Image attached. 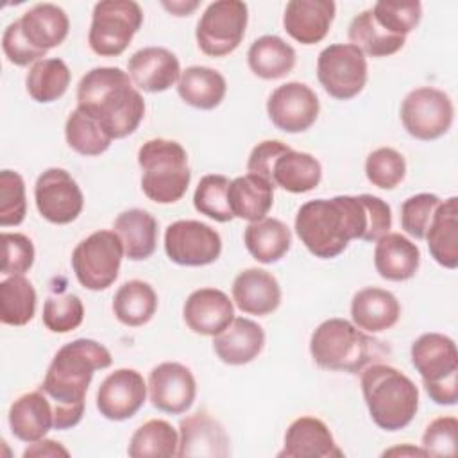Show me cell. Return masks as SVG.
<instances>
[{
	"label": "cell",
	"instance_id": "1",
	"mask_svg": "<svg viewBox=\"0 0 458 458\" xmlns=\"http://www.w3.org/2000/svg\"><path fill=\"white\" fill-rule=\"evenodd\" d=\"M392 229V209L376 195H336L304 202L295 215L301 243L320 259L340 256L351 240L376 243Z\"/></svg>",
	"mask_w": 458,
	"mask_h": 458
},
{
	"label": "cell",
	"instance_id": "2",
	"mask_svg": "<svg viewBox=\"0 0 458 458\" xmlns=\"http://www.w3.org/2000/svg\"><path fill=\"white\" fill-rule=\"evenodd\" d=\"M113 356L106 345L91 338L64 344L52 358L39 390L54 406V428H75L84 415L86 392L97 370L107 369Z\"/></svg>",
	"mask_w": 458,
	"mask_h": 458
},
{
	"label": "cell",
	"instance_id": "3",
	"mask_svg": "<svg viewBox=\"0 0 458 458\" xmlns=\"http://www.w3.org/2000/svg\"><path fill=\"white\" fill-rule=\"evenodd\" d=\"M77 107L91 116L111 140L131 136L145 118V100L127 72L97 66L77 84Z\"/></svg>",
	"mask_w": 458,
	"mask_h": 458
},
{
	"label": "cell",
	"instance_id": "4",
	"mask_svg": "<svg viewBox=\"0 0 458 458\" xmlns=\"http://www.w3.org/2000/svg\"><path fill=\"white\" fill-rule=\"evenodd\" d=\"M360 383L367 410L377 428L399 431L415 419L419 388L403 370L376 361L361 370Z\"/></svg>",
	"mask_w": 458,
	"mask_h": 458
},
{
	"label": "cell",
	"instance_id": "5",
	"mask_svg": "<svg viewBox=\"0 0 458 458\" xmlns=\"http://www.w3.org/2000/svg\"><path fill=\"white\" fill-rule=\"evenodd\" d=\"M310 352L320 369L358 374L381 360L388 351L370 333L336 317L317 326L310 338Z\"/></svg>",
	"mask_w": 458,
	"mask_h": 458
},
{
	"label": "cell",
	"instance_id": "6",
	"mask_svg": "<svg viewBox=\"0 0 458 458\" xmlns=\"http://www.w3.org/2000/svg\"><path fill=\"white\" fill-rule=\"evenodd\" d=\"M141 191L156 204L181 200L190 186L191 170L186 148L166 138H152L138 150Z\"/></svg>",
	"mask_w": 458,
	"mask_h": 458
},
{
	"label": "cell",
	"instance_id": "7",
	"mask_svg": "<svg viewBox=\"0 0 458 458\" xmlns=\"http://www.w3.org/2000/svg\"><path fill=\"white\" fill-rule=\"evenodd\" d=\"M410 358L429 399L440 406H454L458 401V351L454 340L442 333H424L411 344Z\"/></svg>",
	"mask_w": 458,
	"mask_h": 458
},
{
	"label": "cell",
	"instance_id": "8",
	"mask_svg": "<svg viewBox=\"0 0 458 458\" xmlns=\"http://www.w3.org/2000/svg\"><path fill=\"white\" fill-rule=\"evenodd\" d=\"M143 25V11L134 0H102L93 5L88 32L89 48L100 57H116L127 50Z\"/></svg>",
	"mask_w": 458,
	"mask_h": 458
},
{
	"label": "cell",
	"instance_id": "9",
	"mask_svg": "<svg viewBox=\"0 0 458 458\" xmlns=\"http://www.w3.org/2000/svg\"><path fill=\"white\" fill-rule=\"evenodd\" d=\"M123 256L125 249L120 236L114 231L98 229L75 245L72 268L81 286L102 292L116 281Z\"/></svg>",
	"mask_w": 458,
	"mask_h": 458
},
{
	"label": "cell",
	"instance_id": "10",
	"mask_svg": "<svg viewBox=\"0 0 458 458\" xmlns=\"http://www.w3.org/2000/svg\"><path fill=\"white\" fill-rule=\"evenodd\" d=\"M249 23V7L242 0L211 2L200 14L195 29V39L202 54L209 57H225L233 54Z\"/></svg>",
	"mask_w": 458,
	"mask_h": 458
},
{
	"label": "cell",
	"instance_id": "11",
	"mask_svg": "<svg viewBox=\"0 0 458 458\" xmlns=\"http://www.w3.org/2000/svg\"><path fill=\"white\" fill-rule=\"evenodd\" d=\"M317 79L329 97L351 100L358 97L367 84V57L351 43H333L317 57Z\"/></svg>",
	"mask_w": 458,
	"mask_h": 458
},
{
	"label": "cell",
	"instance_id": "12",
	"mask_svg": "<svg viewBox=\"0 0 458 458\" xmlns=\"http://www.w3.org/2000/svg\"><path fill=\"white\" fill-rule=\"evenodd\" d=\"M399 114L404 131L411 138L433 141L451 129L454 106L445 91L433 86H420L403 98Z\"/></svg>",
	"mask_w": 458,
	"mask_h": 458
},
{
	"label": "cell",
	"instance_id": "13",
	"mask_svg": "<svg viewBox=\"0 0 458 458\" xmlns=\"http://www.w3.org/2000/svg\"><path fill=\"white\" fill-rule=\"evenodd\" d=\"M165 252L181 267H206L222 254L218 231L200 220H175L165 229Z\"/></svg>",
	"mask_w": 458,
	"mask_h": 458
},
{
	"label": "cell",
	"instance_id": "14",
	"mask_svg": "<svg viewBox=\"0 0 458 458\" xmlns=\"http://www.w3.org/2000/svg\"><path fill=\"white\" fill-rule=\"evenodd\" d=\"M34 202L47 222L66 225L82 213L84 195L79 182L64 168L52 166L36 179Z\"/></svg>",
	"mask_w": 458,
	"mask_h": 458
},
{
	"label": "cell",
	"instance_id": "15",
	"mask_svg": "<svg viewBox=\"0 0 458 458\" xmlns=\"http://www.w3.org/2000/svg\"><path fill=\"white\" fill-rule=\"evenodd\" d=\"M320 102L317 93L304 82H284L267 100L270 122L283 132L299 134L308 131L318 118Z\"/></svg>",
	"mask_w": 458,
	"mask_h": 458
},
{
	"label": "cell",
	"instance_id": "16",
	"mask_svg": "<svg viewBox=\"0 0 458 458\" xmlns=\"http://www.w3.org/2000/svg\"><path fill=\"white\" fill-rule=\"evenodd\" d=\"M148 399L152 406L163 413H186L197 395V381L193 372L179 361H163L148 374Z\"/></svg>",
	"mask_w": 458,
	"mask_h": 458
},
{
	"label": "cell",
	"instance_id": "17",
	"mask_svg": "<svg viewBox=\"0 0 458 458\" xmlns=\"http://www.w3.org/2000/svg\"><path fill=\"white\" fill-rule=\"evenodd\" d=\"M147 383L136 369H116L97 390V410L113 422L134 417L147 401Z\"/></svg>",
	"mask_w": 458,
	"mask_h": 458
},
{
	"label": "cell",
	"instance_id": "18",
	"mask_svg": "<svg viewBox=\"0 0 458 458\" xmlns=\"http://www.w3.org/2000/svg\"><path fill=\"white\" fill-rule=\"evenodd\" d=\"M231 454V442L225 428L206 410H199L179 422L177 456L225 458Z\"/></svg>",
	"mask_w": 458,
	"mask_h": 458
},
{
	"label": "cell",
	"instance_id": "19",
	"mask_svg": "<svg viewBox=\"0 0 458 458\" xmlns=\"http://www.w3.org/2000/svg\"><path fill=\"white\" fill-rule=\"evenodd\" d=\"M127 73L140 91L161 93L179 82L181 63L165 47H145L129 57Z\"/></svg>",
	"mask_w": 458,
	"mask_h": 458
},
{
	"label": "cell",
	"instance_id": "20",
	"mask_svg": "<svg viewBox=\"0 0 458 458\" xmlns=\"http://www.w3.org/2000/svg\"><path fill=\"white\" fill-rule=\"evenodd\" d=\"M182 318L193 333L215 336L233 322L234 306L225 292L209 286L199 288L184 301Z\"/></svg>",
	"mask_w": 458,
	"mask_h": 458
},
{
	"label": "cell",
	"instance_id": "21",
	"mask_svg": "<svg viewBox=\"0 0 458 458\" xmlns=\"http://www.w3.org/2000/svg\"><path fill=\"white\" fill-rule=\"evenodd\" d=\"M279 458H342L344 451L336 445L327 424L317 417L302 415L295 419L286 433Z\"/></svg>",
	"mask_w": 458,
	"mask_h": 458
},
{
	"label": "cell",
	"instance_id": "22",
	"mask_svg": "<svg viewBox=\"0 0 458 458\" xmlns=\"http://www.w3.org/2000/svg\"><path fill=\"white\" fill-rule=\"evenodd\" d=\"M335 14L333 0H290L284 7L283 27L297 43L315 45L327 36Z\"/></svg>",
	"mask_w": 458,
	"mask_h": 458
},
{
	"label": "cell",
	"instance_id": "23",
	"mask_svg": "<svg viewBox=\"0 0 458 458\" xmlns=\"http://www.w3.org/2000/svg\"><path fill=\"white\" fill-rule=\"evenodd\" d=\"M233 301L236 308L245 315L267 317L274 313L281 304L279 281L265 268L242 270L231 286Z\"/></svg>",
	"mask_w": 458,
	"mask_h": 458
},
{
	"label": "cell",
	"instance_id": "24",
	"mask_svg": "<svg viewBox=\"0 0 458 458\" xmlns=\"http://www.w3.org/2000/svg\"><path fill=\"white\" fill-rule=\"evenodd\" d=\"M265 347L263 327L247 318L234 317L233 322L213 336V351L225 365L240 367L254 361Z\"/></svg>",
	"mask_w": 458,
	"mask_h": 458
},
{
	"label": "cell",
	"instance_id": "25",
	"mask_svg": "<svg viewBox=\"0 0 458 458\" xmlns=\"http://www.w3.org/2000/svg\"><path fill=\"white\" fill-rule=\"evenodd\" d=\"M7 420L18 440L32 444L45 438L54 428V406L43 390L27 392L13 401Z\"/></svg>",
	"mask_w": 458,
	"mask_h": 458
},
{
	"label": "cell",
	"instance_id": "26",
	"mask_svg": "<svg viewBox=\"0 0 458 458\" xmlns=\"http://www.w3.org/2000/svg\"><path fill=\"white\" fill-rule=\"evenodd\" d=\"M401 304L397 297L377 286L358 290L351 301V320L365 333H383L397 324Z\"/></svg>",
	"mask_w": 458,
	"mask_h": 458
},
{
	"label": "cell",
	"instance_id": "27",
	"mask_svg": "<svg viewBox=\"0 0 458 458\" xmlns=\"http://www.w3.org/2000/svg\"><path fill=\"white\" fill-rule=\"evenodd\" d=\"M18 23L25 39L41 52L59 47L70 32L68 14L50 2L32 5L18 18Z\"/></svg>",
	"mask_w": 458,
	"mask_h": 458
},
{
	"label": "cell",
	"instance_id": "28",
	"mask_svg": "<svg viewBox=\"0 0 458 458\" xmlns=\"http://www.w3.org/2000/svg\"><path fill=\"white\" fill-rule=\"evenodd\" d=\"M420 265V249L401 233H386L376 242L374 267L376 272L394 283L411 279Z\"/></svg>",
	"mask_w": 458,
	"mask_h": 458
},
{
	"label": "cell",
	"instance_id": "29",
	"mask_svg": "<svg viewBox=\"0 0 458 458\" xmlns=\"http://www.w3.org/2000/svg\"><path fill=\"white\" fill-rule=\"evenodd\" d=\"M424 240L431 258L444 268L458 267V197L442 200L429 222Z\"/></svg>",
	"mask_w": 458,
	"mask_h": 458
},
{
	"label": "cell",
	"instance_id": "30",
	"mask_svg": "<svg viewBox=\"0 0 458 458\" xmlns=\"http://www.w3.org/2000/svg\"><path fill=\"white\" fill-rule=\"evenodd\" d=\"M274 184L261 175L245 174L231 181L227 188L229 209L234 218L247 222L261 220L274 204Z\"/></svg>",
	"mask_w": 458,
	"mask_h": 458
},
{
	"label": "cell",
	"instance_id": "31",
	"mask_svg": "<svg viewBox=\"0 0 458 458\" xmlns=\"http://www.w3.org/2000/svg\"><path fill=\"white\" fill-rule=\"evenodd\" d=\"M113 231L120 236L131 261L148 259L156 252L157 220L148 211L140 208L122 211L113 222Z\"/></svg>",
	"mask_w": 458,
	"mask_h": 458
},
{
	"label": "cell",
	"instance_id": "32",
	"mask_svg": "<svg viewBox=\"0 0 458 458\" xmlns=\"http://www.w3.org/2000/svg\"><path fill=\"white\" fill-rule=\"evenodd\" d=\"M270 181L288 193H308L320 184L322 165L310 152L293 150L290 147L276 159Z\"/></svg>",
	"mask_w": 458,
	"mask_h": 458
},
{
	"label": "cell",
	"instance_id": "33",
	"mask_svg": "<svg viewBox=\"0 0 458 458\" xmlns=\"http://www.w3.org/2000/svg\"><path fill=\"white\" fill-rule=\"evenodd\" d=\"M297 63L295 48L276 34H265L252 41L247 50V64L250 72L263 81L286 77Z\"/></svg>",
	"mask_w": 458,
	"mask_h": 458
},
{
	"label": "cell",
	"instance_id": "34",
	"mask_svg": "<svg viewBox=\"0 0 458 458\" xmlns=\"http://www.w3.org/2000/svg\"><path fill=\"white\" fill-rule=\"evenodd\" d=\"M177 93L184 104L209 111L222 104L227 93L225 77L209 66H188L181 72L177 82Z\"/></svg>",
	"mask_w": 458,
	"mask_h": 458
},
{
	"label": "cell",
	"instance_id": "35",
	"mask_svg": "<svg viewBox=\"0 0 458 458\" xmlns=\"http://www.w3.org/2000/svg\"><path fill=\"white\" fill-rule=\"evenodd\" d=\"M243 243L249 254L263 263H277L292 247V231L277 218L265 216L256 222H249L243 231Z\"/></svg>",
	"mask_w": 458,
	"mask_h": 458
},
{
	"label": "cell",
	"instance_id": "36",
	"mask_svg": "<svg viewBox=\"0 0 458 458\" xmlns=\"http://www.w3.org/2000/svg\"><path fill=\"white\" fill-rule=\"evenodd\" d=\"M157 310V293L147 281H125L113 297V313L123 326L140 327L152 320Z\"/></svg>",
	"mask_w": 458,
	"mask_h": 458
},
{
	"label": "cell",
	"instance_id": "37",
	"mask_svg": "<svg viewBox=\"0 0 458 458\" xmlns=\"http://www.w3.org/2000/svg\"><path fill=\"white\" fill-rule=\"evenodd\" d=\"M72 72L59 57H45L29 68L25 88L29 97L39 104L59 100L70 86Z\"/></svg>",
	"mask_w": 458,
	"mask_h": 458
},
{
	"label": "cell",
	"instance_id": "38",
	"mask_svg": "<svg viewBox=\"0 0 458 458\" xmlns=\"http://www.w3.org/2000/svg\"><path fill=\"white\" fill-rule=\"evenodd\" d=\"M38 295L32 283L23 276H5L0 281V322L5 326H25L36 315Z\"/></svg>",
	"mask_w": 458,
	"mask_h": 458
},
{
	"label": "cell",
	"instance_id": "39",
	"mask_svg": "<svg viewBox=\"0 0 458 458\" xmlns=\"http://www.w3.org/2000/svg\"><path fill=\"white\" fill-rule=\"evenodd\" d=\"M179 431L163 419L143 422L131 437L127 454L132 458H172L177 456Z\"/></svg>",
	"mask_w": 458,
	"mask_h": 458
},
{
	"label": "cell",
	"instance_id": "40",
	"mask_svg": "<svg viewBox=\"0 0 458 458\" xmlns=\"http://www.w3.org/2000/svg\"><path fill=\"white\" fill-rule=\"evenodd\" d=\"M347 36H349L351 45L358 47L363 54H367L370 57L394 55L406 43L404 36L390 34L383 27H379L377 21L374 20L370 9L361 11L360 14H356L351 20Z\"/></svg>",
	"mask_w": 458,
	"mask_h": 458
},
{
	"label": "cell",
	"instance_id": "41",
	"mask_svg": "<svg viewBox=\"0 0 458 458\" xmlns=\"http://www.w3.org/2000/svg\"><path fill=\"white\" fill-rule=\"evenodd\" d=\"M64 138L72 150L81 156H100L111 147V138L104 129L79 107H75L64 123Z\"/></svg>",
	"mask_w": 458,
	"mask_h": 458
},
{
	"label": "cell",
	"instance_id": "42",
	"mask_svg": "<svg viewBox=\"0 0 458 458\" xmlns=\"http://www.w3.org/2000/svg\"><path fill=\"white\" fill-rule=\"evenodd\" d=\"M231 184V179L222 174H208L204 175L193 193V208L215 220V222H231L234 216L229 209L227 200V188Z\"/></svg>",
	"mask_w": 458,
	"mask_h": 458
},
{
	"label": "cell",
	"instance_id": "43",
	"mask_svg": "<svg viewBox=\"0 0 458 458\" xmlns=\"http://www.w3.org/2000/svg\"><path fill=\"white\" fill-rule=\"evenodd\" d=\"M372 16L379 27L395 36H408L422 18V4L419 0H381L372 7Z\"/></svg>",
	"mask_w": 458,
	"mask_h": 458
},
{
	"label": "cell",
	"instance_id": "44",
	"mask_svg": "<svg viewBox=\"0 0 458 458\" xmlns=\"http://www.w3.org/2000/svg\"><path fill=\"white\" fill-rule=\"evenodd\" d=\"M365 175L370 184L381 190H394L406 175L404 156L392 147H379L367 156Z\"/></svg>",
	"mask_w": 458,
	"mask_h": 458
},
{
	"label": "cell",
	"instance_id": "45",
	"mask_svg": "<svg viewBox=\"0 0 458 458\" xmlns=\"http://www.w3.org/2000/svg\"><path fill=\"white\" fill-rule=\"evenodd\" d=\"M43 324L48 331L64 335L75 331L84 320V304L75 293L52 295L43 304Z\"/></svg>",
	"mask_w": 458,
	"mask_h": 458
},
{
	"label": "cell",
	"instance_id": "46",
	"mask_svg": "<svg viewBox=\"0 0 458 458\" xmlns=\"http://www.w3.org/2000/svg\"><path fill=\"white\" fill-rule=\"evenodd\" d=\"M27 215L25 181L14 170L0 172V225H20Z\"/></svg>",
	"mask_w": 458,
	"mask_h": 458
},
{
	"label": "cell",
	"instance_id": "47",
	"mask_svg": "<svg viewBox=\"0 0 458 458\" xmlns=\"http://www.w3.org/2000/svg\"><path fill=\"white\" fill-rule=\"evenodd\" d=\"M440 202V197L435 193H417L408 197L401 204L403 231L415 240H424L429 222Z\"/></svg>",
	"mask_w": 458,
	"mask_h": 458
},
{
	"label": "cell",
	"instance_id": "48",
	"mask_svg": "<svg viewBox=\"0 0 458 458\" xmlns=\"http://www.w3.org/2000/svg\"><path fill=\"white\" fill-rule=\"evenodd\" d=\"M458 442V420L453 415H442L433 419L424 433L420 447L426 456H454Z\"/></svg>",
	"mask_w": 458,
	"mask_h": 458
},
{
	"label": "cell",
	"instance_id": "49",
	"mask_svg": "<svg viewBox=\"0 0 458 458\" xmlns=\"http://www.w3.org/2000/svg\"><path fill=\"white\" fill-rule=\"evenodd\" d=\"M36 249L32 240L23 233H2V274H25L34 265Z\"/></svg>",
	"mask_w": 458,
	"mask_h": 458
},
{
	"label": "cell",
	"instance_id": "50",
	"mask_svg": "<svg viewBox=\"0 0 458 458\" xmlns=\"http://www.w3.org/2000/svg\"><path fill=\"white\" fill-rule=\"evenodd\" d=\"M2 50L7 61L14 66H29L45 59L47 52L34 48L21 34L18 20L9 23L2 34Z\"/></svg>",
	"mask_w": 458,
	"mask_h": 458
},
{
	"label": "cell",
	"instance_id": "51",
	"mask_svg": "<svg viewBox=\"0 0 458 458\" xmlns=\"http://www.w3.org/2000/svg\"><path fill=\"white\" fill-rule=\"evenodd\" d=\"M288 148H290V145H286L279 140H265V141L258 143L250 150V156L247 159V172L261 175L267 181H270V174H272V166H274L276 159Z\"/></svg>",
	"mask_w": 458,
	"mask_h": 458
},
{
	"label": "cell",
	"instance_id": "52",
	"mask_svg": "<svg viewBox=\"0 0 458 458\" xmlns=\"http://www.w3.org/2000/svg\"><path fill=\"white\" fill-rule=\"evenodd\" d=\"M57 458V456H70V451L55 440L41 438L38 442L29 444V447L23 451V458Z\"/></svg>",
	"mask_w": 458,
	"mask_h": 458
},
{
	"label": "cell",
	"instance_id": "53",
	"mask_svg": "<svg viewBox=\"0 0 458 458\" xmlns=\"http://www.w3.org/2000/svg\"><path fill=\"white\" fill-rule=\"evenodd\" d=\"M161 5L174 16H190L197 7H199V2L193 0V2H184V0H174V2H161Z\"/></svg>",
	"mask_w": 458,
	"mask_h": 458
},
{
	"label": "cell",
	"instance_id": "54",
	"mask_svg": "<svg viewBox=\"0 0 458 458\" xmlns=\"http://www.w3.org/2000/svg\"><path fill=\"white\" fill-rule=\"evenodd\" d=\"M381 456H426V451L422 447H415L411 444H403L397 447H390L383 451Z\"/></svg>",
	"mask_w": 458,
	"mask_h": 458
}]
</instances>
